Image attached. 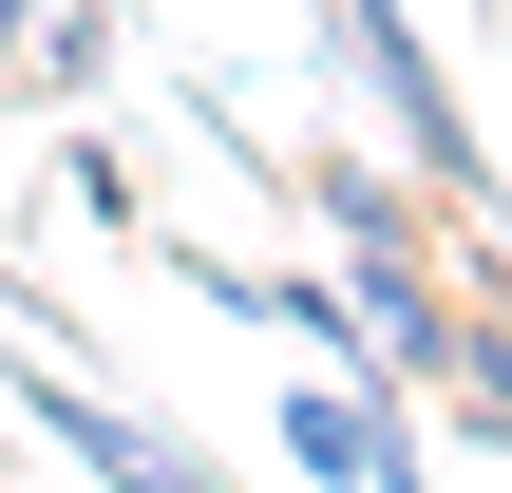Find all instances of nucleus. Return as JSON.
Wrapping results in <instances>:
<instances>
[{
  "instance_id": "1",
  "label": "nucleus",
  "mask_w": 512,
  "mask_h": 493,
  "mask_svg": "<svg viewBox=\"0 0 512 493\" xmlns=\"http://www.w3.org/2000/svg\"><path fill=\"white\" fill-rule=\"evenodd\" d=\"M323 38H342V76H361V95H380V114H399V133H418V190H437V209H475V228H494V133H475V114H456V76H437V38H418V19H399V0H323Z\"/></svg>"
},
{
  "instance_id": "2",
  "label": "nucleus",
  "mask_w": 512,
  "mask_h": 493,
  "mask_svg": "<svg viewBox=\"0 0 512 493\" xmlns=\"http://www.w3.org/2000/svg\"><path fill=\"white\" fill-rule=\"evenodd\" d=\"M285 456L380 493V475H418V399H399L380 361H342V380H304V399H285Z\"/></svg>"
},
{
  "instance_id": "3",
  "label": "nucleus",
  "mask_w": 512,
  "mask_h": 493,
  "mask_svg": "<svg viewBox=\"0 0 512 493\" xmlns=\"http://www.w3.org/2000/svg\"><path fill=\"white\" fill-rule=\"evenodd\" d=\"M19 418H38V437H57L76 475H114V493H171V475H190V437L114 418V399H95V380H57V361H19Z\"/></svg>"
},
{
  "instance_id": "4",
  "label": "nucleus",
  "mask_w": 512,
  "mask_h": 493,
  "mask_svg": "<svg viewBox=\"0 0 512 493\" xmlns=\"http://www.w3.org/2000/svg\"><path fill=\"white\" fill-rule=\"evenodd\" d=\"M304 209L342 228V266H380V247H418V190H399L380 152H304Z\"/></svg>"
},
{
  "instance_id": "5",
  "label": "nucleus",
  "mask_w": 512,
  "mask_h": 493,
  "mask_svg": "<svg viewBox=\"0 0 512 493\" xmlns=\"http://www.w3.org/2000/svg\"><path fill=\"white\" fill-rule=\"evenodd\" d=\"M114 38H133V0H38V38H19V57H38V95H95V76H114Z\"/></svg>"
},
{
  "instance_id": "6",
  "label": "nucleus",
  "mask_w": 512,
  "mask_h": 493,
  "mask_svg": "<svg viewBox=\"0 0 512 493\" xmlns=\"http://www.w3.org/2000/svg\"><path fill=\"white\" fill-rule=\"evenodd\" d=\"M475 437H512V304H456V380H437Z\"/></svg>"
},
{
  "instance_id": "7",
  "label": "nucleus",
  "mask_w": 512,
  "mask_h": 493,
  "mask_svg": "<svg viewBox=\"0 0 512 493\" xmlns=\"http://www.w3.org/2000/svg\"><path fill=\"white\" fill-rule=\"evenodd\" d=\"M57 190H76L95 228H133V152H114V133H76V152H57Z\"/></svg>"
},
{
  "instance_id": "8",
  "label": "nucleus",
  "mask_w": 512,
  "mask_h": 493,
  "mask_svg": "<svg viewBox=\"0 0 512 493\" xmlns=\"http://www.w3.org/2000/svg\"><path fill=\"white\" fill-rule=\"evenodd\" d=\"M19 38H38V0H0V57H19Z\"/></svg>"
}]
</instances>
